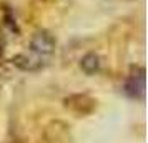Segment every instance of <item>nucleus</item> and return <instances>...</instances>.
Returning <instances> with one entry per match:
<instances>
[{"mask_svg":"<svg viewBox=\"0 0 148 143\" xmlns=\"http://www.w3.org/2000/svg\"><path fill=\"white\" fill-rule=\"evenodd\" d=\"M53 52H55L53 37L45 30H40L34 35V38L28 45V50L17 55L14 58V63L20 70L37 72V70H40L42 67L47 65L48 60L52 58Z\"/></svg>","mask_w":148,"mask_h":143,"instance_id":"1","label":"nucleus"},{"mask_svg":"<svg viewBox=\"0 0 148 143\" xmlns=\"http://www.w3.org/2000/svg\"><path fill=\"white\" fill-rule=\"evenodd\" d=\"M65 107L77 115H88L97 108V102L88 95H72L65 98Z\"/></svg>","mask_w":148,"mask_h":143,"instance_id":"2","label":"nucleus"},{"mask_svg":"<svg viewBox=\"0 0 148 143\" xmlns=\"http://www.w3.org/2000/svg\"><path fill=\"white\" fill-rule=\"evenodd\" d=\"M125 92L132 98H138V100L145 98V70L143 68H138L128 77L125 83Z\"/></svg>","mask_w":148,"mask_h":143,"instance_id":"3","label":"nucleus"},{"mask_svg":"<svg viewBox=\"0 0 148 143\" xmlns=\"http://www.w3.org/2000/svg\"><path fill=\"white\" fill-rule=\"evenodd\" d=\"M100 65H101L100 57H98L97 53H87L80 62L82 70H83L87 75H93V73H97V72L100 70Z\"/></svg>","mask_w":148,"mask_h":143,"instance_id":"4","label":"nucleus"}]
</instances>
